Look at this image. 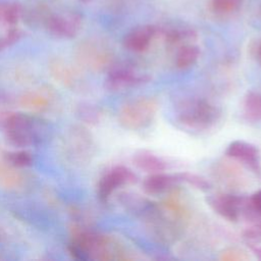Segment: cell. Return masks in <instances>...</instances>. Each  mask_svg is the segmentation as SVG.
<instances>
[{"label":"cell","mask_w":261,"mask_h":261,"mask_svg":"<svg viewBox=\"0 0 261 261\" xmlns=\"http://www.w3.org/2000/svg\"><path fill=\"white\" fill-rule=\"evenodd\" d=\"M242 0H211V10L217 15H229L239 10Z\"/></svg>","instance_id":"22"},{"label":"cell","mask_w":261,"mask_h":261,"mask_svg":"<svg viewBox=\"0 0 261 261\" xmlns=\"http://www.w3.org/2000/svg\"><path fill=\"white\" fill-rule=\"evenodd\" d=\"M225 155L248 167L256 176H261L260 152L256 146L244 141H233L226 148Z\"/></svg>","instance_id":"11"},{"label":"cell","mask_w":261,"mask_h":261,"mask_svg":"<svg viewBox=\"0 0 261 261\" xmlns=\"http://www.w3.org/2000/svg\"><path fill=\"white\" fill-rule=\"evenodd\" d=\"M179 181L176 174H166L163 172L150 173L143 180V189L149 195H158L173 189Z\"/></svg>","instance_id":"14"},{"label":"cell","mask_w":261,"mask_h":261,"mask_svg":"<svg viewBox=\"0 0 261 261\" xmlns=\"http://www.w3.org/2000/svg\"><path fill=\"white\" fill-rule=\"evenodd\" d=\"M215 173L217 174L221 181L230 187L234 186L236 184H239L240 179L242 180L241 170L234 165L226 164V162L224 164L218 165L217 169H215Z\"/></svg>","instance_id":"21"},{"label":"cell","mask_w":261,"mask_h":261,"mask_svg":"<svg viewBox=\"0 0 261 261\" xmlns=\"http://www.w3.org/2000/svg\"><path fill=\"white\" fill-rule=\"evenodd\" d=\"M134 164L141 170L148 173L163 172L167 168V163L162 158L150 153L141 152L134 156Z\"/></svg>","instance_id":"16"},{"label":"cell","mask_w":261,"mask_h":261,"mask_svg":"<svg viewBox=\"0 0 261 261\" xmlns=\"http://www.w3.org/2000/svg\"><path fill=\"white\" fill-rule=\"evenodd\" d=\"M2 128L7 140L17 147H27L40 143L46 130L41 119L25 113L12 111L4 121Z\"/></svg>","instance_id":"2"},{"label":"cell","mask_w":261,"mask_h":261,"mask_svg":"<svg viewBox=\"0 0 261 261\" xmlns=\"http://www.w3.org/2000/svg\"><path fill=\"white\" fill-rule=\"evenodd\" d=\"M209 206L221 217L228 221L236 222L240 217L247 219L257 218L254 213L249 198L232 194H220L207 198Z\"/></svg>","instance_id":"6"},{"label":"cell","mask_w":261,"mask_h":261,"mask_svg":"<svg viewBox=\"0 0 261 261\" xmlns=\"http://www.w3.org/2000/svg\"><path fill=\"white\" fill-rule=\"evenodd\" d=\"M159 109L156 99L139 97L124 103L118 111V122L126 129L137 130L147 127L154 120Z\"/></svg>","instance_id":"3"},{"label":"cell","mask_w":261,"mask_h":261,"mask_svg":"<svg viewBox=\"0 0 261 261\" xmlns=\"http://www.w3.org/2000/svg\"><path fill=\"white\" fill-rule=\"evenodd\" d=\"M5 161L15 167L20 168L30 166L33 162V158L31 153L28 151H14L5 155Z\"/></svg>","instance_id":"24"},{"label":"cell","mask_w":261,"mask_h":261,"mask_svg":"<svg viewBox=\"0 0 261 261\" xmlns=\"http://www.w3.org/2000/svg\"><path fill=\"white\" fill-rule=\"evenodd\" d=\"M196 34L191 30H177L172 29L168 30L165 33V41L170 45L181 44L187 41H191L195 39Z\"/></svg>","instance_id":"23"},{"label":"cell","mask_w":261,"mask_h":261,"mask_svg":"<svg viewBox=\"0 0 261 261\" xmlns=\"http://www.w3.org/2000/svg\"><path fill=\"white\" fill-rule=\"evenodd\" d=\"M249 200L254 213L257 215V217L261 216V190L254 193Z\"/></svg>","instance_id":"29"},{"label":"cell","mask_w":261,"mask_h":261,"mask_svg":"<svg viewBox=\"0 0 261 261\" xmlns=\"http://www.w3.org/2000/svg\"><path fill=\"white\" fill-rule=\"evenodd\" d=\"M62 147L68 158L74 161H84L92 153L93 141L86 129L73 127L66 134Z\"/></svg>","instance_id":"10"},{"label":"cell","mask_w":261,"mask_h":261,"mask_svg":"<svg viewBox=\"0 0 261 261\" xmlns=\"http://www.w3.org/2000/svg\"><path fill=\"white\" fill-rule=\"evenodd\" d=\"M22 7L18 3L0 4V21L13 27L22 16Z\"/></svg>","instance_id":"20"},{"label":"cell","mask_w":261,"mask_h":261,"mask_svg":"<svg viewBox=\"0 0 261 261\" xmlns=\"http://www.w3.org/2000/svg\"><path fill=\"white\" fill-rule=\"evenodd\" d=\"M23 182V176L15 167L8 162L0 164V187L6 190H15Z\"/></svg>","instance_id":"17"},{"label":"cell","mask_w":261,"mask_h":261,"mask_svg":"<svg viewBox=\"0 0 261 261\" xmlns=\"http://www.w3.org/2000/svg\"><path fill=\"white\" fill-rule=\"evenodd\" d=\"M245 238L250 242L261 241V224L252 226L244 232Z\"/></svg>","instance_id":"30"},{"label":"cell","mask_w":261,"mask_h":261,"mask_svg":"<svg viewBox=\"0 0 261 261\" xmlns=\"http://www.w3.org/2000/svg\"><path fill=\"white\" fill-rule=\"evenodd\" d=\"M249 245H250V248L253 251V253L256 255V257L261 260V247H258L257 245L252 244V243H250Z\"/></svg>","instance_id":"31"},{"label":"cell","mask_w":261,"mask_h":261,"mask_svg":"<svg viewBox=\"0 0 261 261\" xmlns=\"http://www.w3.org/2000/svg\"><path fill=\"white\" fill-rule=\"evenodd\" d=\"M176 175H177L179 181H185L198 190L207 191L210 188L209 181L206 178H204L203 176H200L198 174L190 173V172H182V173H177Z\"/></svg>","instance_id":"25"},{"label":"cell","mask_w":261,"mask_h":261,"mask_svg":"<svg viewBox=\"0 0 261 261\" xmlns=\"http://www.w3.org/2000/svg\"><path fill=\"white\" fill-rule=\"evenodd\" d=\"M151 76L144 72H139L127 66H111L105 80V87L109 91L118 92L129 88L147 84Z\"/></svg>","instance_id":"8"},{"label":"cell","mask_w":261,"mask_h":261,"mask_svg":"<svg viewBox=\"0 0 261 261\" xmlns=\"http://www.w3.org/2000/svg\"><path fill=\"white\" fill-rule=\"evenodd\" d=\"M19 104L32 112H44L50 107L51 96L44 90L28 91L20 96Z\"/></svg>","instance_id":"15"},{"label":"cell","mask_w":261,"mask_h":261,"mask_svg":"<svg viewBox=\"0 0 261 261\" xmlns=\"http://www.w3.org/2000/svg\"><path fill=\"white\" fill-rule=\"evenodd\" d=\"M77 64L92 71H104L113 65V53L102 41L88 39L82 41L74 50Z\"/></svg>","instance_id":"4"},{"label":"cell","mask_w":261,"mask_h":261,"mask_svg":"<svg viewBox=\"0 0 261 261\" xmlns=\"http://www.w3.org/2000/svg\"><path fill=\"white\" fill-rule=\"evenodd\" d=\"M81 1H83V2H89L90 0H81Z\"/></svg>","instance_id":"33"},{"label":"cell","mask_w":261,"mask_h":261,"mask_svg":"<svg viewBox=\"0 0 261 261\" xmlns=\"http://www.w3.org/2000/svg\"><path fill=\"white\" fill-rule=\"evenodd\" d=\"M156 34L157 29L154 25L147 24L138 27L125 35L123 39V46L132 52H144L150 47Z\"/></svg>","instance_id":"13"},{"label":"cell","mask_w":261,"mask_h":261,"mask_svg":"<svg viewBox=\"0 0 261 261\" xmlns=\"http://www.w3.org/2000/svg\"><path fill=\"white\" fill-rule=\"evenodd\" d=\"M256 58H257V61L259 62V64L261 65V40L259 41L257 48H256Z\"/></svg>","instance_id":"32"},{"label":"cell","mask_w":261,"mask_h":261,"mask_svg":"<svg viewBox=\"0 0 261 261\" xmlns=\"http://www.w3.org/2000/svg\"><path fill=\"white\" fill-rule=\"evenodd\" d=\"M82 16L76 12H52L48 7L43 15L41 24L48 33L57 38L71 39L81 31Z\"/></svg>","instance_id":"7"},{"label":"cell","mask_w":261,"mask_h":261,"mask_svg":"<svg viewBox=\"0 0 261 261\" xmlns=\"http://www.w3.org/2000/svg\"><path fill=\"white\" fill-rule=\"evenodd\" d=\"M48 69L51 76L60 85L67 89H77L81 87L83 79L79 69L61 57L50 59Z\"/></svg>","instance_id":"12"},{"label":"cell","mask_w":261,"mask_h":261,"mask_svg":"<svg viewBox=\"0 0 261 261\" xmlns=\"http://www.w3.org/2000/svg\"><path fill=\"white\" fill-rule=\"evenodd\" d=\"M245 116L253 121L261 120V94L249 92L243 102Z\"/></svg>","instance_id":"19"},{"label":"cell","mask_w":261,"mask_h":261,"mask_svg":"<svg viewBox=\"0 0 261 261\" xmlns=\"http://www.w3.org/2000/svg\"><path fill=\"white\" fill-rule=\"evenodd\" d=\"M219 259L222 261H246L249 260V255L238 248H228L221 252Z\"/></svg>","instance_id":"26"},{"label":"cell","mask_w":261,"mask_h":261,"mask_svg":"<svg viewBox=\"0 0 261 261\" xmlns=\"http://www.w3.org/2000/svg\"><path fill=\"white\" fill-rule=\"evenodd\" d=\"M70 254L79 260H124L123 247L113 238L85 228H74L69 243Z\"/></svg>","instance_id":"1"},{"label":"cell","mask_w":261,"mask_h":261,"mask_svg":"<svg viewBox=\"0 0 261 261\" xmlns=\"http://www.w3.org/2000/svg\"><path fill=\"white\" fill-rule=\"evenodd\" d=\"M218 118V109L210 102L202 99L189 101L181 107L178 114V120L181 124L196 130L210 128Z\"/></svg>","instance_id":"5"},{"label":"cell","mask_w":261,"mask_h":261,"mask_svg":"<svg viewBox=\"0 0 261 261\" xmlns=\"http://www.w3.org/2000/svg\"><path fill=\"white\" fill-rule=\"evenodd\" d=\"M20 38V32L18 29L11 27L3 36L0 37V51L14 44Z\"/></svg>","instance_id":"27"},{"label":"cell","mask_w":261,"mask_h":261,"mask_svg":"<svg viewBox=\"0 0 261 261\" xmlns=\"http://www.w3.org/2000/svg\"><path fill=\"white\" fill-rule=\"evenodd\" d=\"M81 113H82L81 114L82 118L84 120H86V121H89V122H96V121H98L99 118H100V115H101L100 111L97 108L93 107V106L85 107L81 111Z\"/></svg>","instance_id":"28"},{"label":"cell","mask_w":261,"mask_h":261,"mask_svg":"<svg viewBox=\"0 0 261 261\" xmlns=\"http://www.w3.org/2000/svg\"><path fill=\"white\" fill-rule=\"evenodd\" d=\"M200 56V49L193 44H184L175 56V65L179 69H187L193 66Z\"/></svg>","instance_id":"18"},{"label":"cell","mask_w":261,"mask_h":261,"mask_svg":"<svg viewBox=\"0 0 261 261\" xmlns=\"http://www.w3.org/2000/svg\"><path fill=\"white\" fill-rule=\"evenodd\" d=\"M137 181V175L125 166H115L105 172L98 184V197L106 202L112 193L119 187L134 184Z\"/></svg>","instance_id":"9"}]
</instances>
